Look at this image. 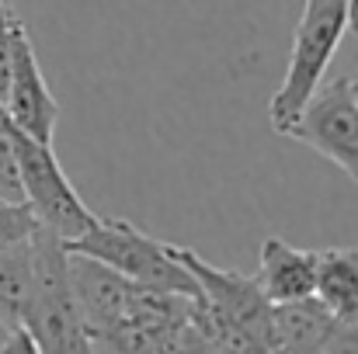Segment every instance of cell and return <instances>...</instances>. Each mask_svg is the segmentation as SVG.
Here are the masks:
<instances>
[{"instance_id":"obj_1","label":"cell","mask_w":358,"mask_h":354,"mask_svg":"<svg viewBox=\"0 0 358 354\" xmlns=\"http://www.w3.org/2000/svg\"><path fill=\"white\" fill-rule=\"evenodd\" d=\"M17 323L31 334L38 351H91L70 288V250L63 236L45 230L42 223L31 233V288Z\"/></svg>"},{"instance_id":"obj_2","label":"cell","mask_w":358,"mask_h":354,"mask_svg":"<svg viewBox=\"0 0 358 354\" xmlns=\"http://www.w3.org/2000/svg\"><path fill=\"white\" fill-rule=\"evenodd\" d=\"M348 35V3L345 0H303V14L292 31V52L278 91L268 101L271 132L285 135V128L306 108L310 94L331 70L341 38Z\"/></svg>"},{"instance_id":"obj_3","label":"cell","mask_w":358,"mask_h":354,"mask_svg":"<svg viewBox=\"0 0 358 354\" xmlns=\"http://www.w3.org/2000/svg\"><path fill=\"white\" fill-rule=\"evenodd\" d=\"M66 250L87 253V257L115 267L129 281H139V285H150V288H171V292L199 295V281L188 274V267H181L171 257L167 243L143 233L129 219H94L91 230L66 239Z\"/></svg>"},{"instance_id":"obj_4","label":"cell","mask_w":358,"mask_h":354,"mask_svg":"<svg viewBox=\"0 0 358 354\" xmlns=\"http://www.w3.org/2000/svg\"><path fill=\"white\" fill-rule=\"evenodd\" d=\"M10 139H14L21 191H24V202L35 212V219L45 230L63 236V243L80 236L84 230H91L98 216L84 205V198L77 195V188L63 174V167H59V160L52 153V142H38V139L24 135L14 125H10Z\"/></svg>"},{"instance_id":"obj_5","label":"cell","mask_w":358,"mask_h":354,"mask_svg":"<svg viewBox=\"0 0 358 354\" xmlns=\"http://www.w3.org/2000/svg\"><path fill=\"white\" fill-rule=\"evenodd\" d=\"M285 135L338 163L358 184V105L352 94V77L338 73L331 80H320Z\"/></svg>"},{"instance_id":"obj_6","label":"cell","mask_w":358,"mask_h":354,"mask_svg":"<svg viewBox=\"0 0 358 354\" xmlns=\"http://www.w3.org/2000/svg\"><path fill=\"white\" fill-rule=\"evenodd\" d=\"M171 257L188 267V274L199 281L202 299L220 309L227 320H234L240 330L254 341L257 351H271V302L264 299L261 285L254 274H240L230 267H216L206 257H199L192 246L181 243H167Z\"/></svg>"},{"instance_id":"obj_7","label":"cell","mask_w":358,"mask_h":354,"mask_svg":"<svg viewBox=\"0 0 358 354\" xmlns=\"http://www.w3.org/2000/svg\"><path fill=\"white\" fill-rule=\"evenodd\" d=\"M3 118L38 142H52L56 121H59V101L52 98L42 77L24 21L14 24V59H10V84L3 98Z\"/></svg>"},{"instance_id":"obj_8","label":"cell","mask_w":358,"mask_h":354,"mask_svg":"<svg viewBox=\"0 0 358 354\" xmlns=\"http://www.w3.org/2000/svg\"><path fill=\"white\" fill-rule=\"evenodd\" d=\"M70 288H73L77 313H80V323L87 330L91 351H101L108 334L125 316V299H129L132 281L119 274L115 267H108L87 253L70 250Z\"/></svg>"},{"instance_id":"obj_9","label":"cell","mask_w":358,"mask_h":354,"mask_svg":"<svg viewBox=\"0 0 358 354\" xmlns=\"http://www.w3.org/2000/svg\"><path fill=\"white\" fill-rule=\"evenodd\" d=\"M334 334V313L317 299L271 302V351H327Z\"/></svg>"},{"instance_id":"obj_10","label":"cell","mask_w":358,"mask_h":354,"mask_svg":"<svg viewBox=\"0 0 358 354\" xmlns=\"http://www.w3.org/2000/svg\"><path fill=\"white\" fill-rule=\"evenodd\" d=\"M268 302L313 295V250H299L282 236L261 243V271L254 274Z\"/></svg>"},{"instance_id":"obj_11","label":"cell","mask_w":358,"mask_h":354,"mask_svg":"<svg viewBox=\"0 0 358 354\" xmlns=\"http://www.w3.org/2000/svg\"><path fill=\"white\" fill-rule=\"evenodd\" d=\"M313 295L334 320L358 313V246L313 250Z\"/></svg>"},{"instance_id":"obj_12","label":"cell","mask_w":358,"mask_h":354,"mask_svg":"<svg viewBox=\"0 0 358 354\" xmlns=\"http://www.w3.org/2000/svg\"><path fill=\"white\" fill-rule=\"evenodd\" d=\"M31 288V236L0 250V313L17 323Z\"/></svg>"},{"instance_id":"obj_13","label":"cell","mask_w":358,"mask_h":354,"mask_svg":"<svg viewBox=\"0 0 358 354\" xmlns=\"http://www.w3.org/2000/svg\"><path fill=\"white\" fill-rule=\"evenodd\" d=\"M35 226H38V219L28 209V202H3L0 198V250L14 246V243H24L35 233Z\"/></svg>"},{"instance_id":"obj_14","label":"cell","mask_w":358,"mask_h":354,"mask_svg":"<svg viewBox=\"0 0 358 354\" xmlns=\"http://www.w3.org/2000/svg\"><path fill=\"white\" fill-rule=\"evenodd\" d=\"M0 198L3 202H24L17 156H14V139H10V125H7L3 115H0Z\"/></svg>"},{"instance_id":"obj_15","label":"cell","mask_w":358,"mask_h":354,"mask_svg":"<svg viewBox=\"0 0 358 354\" xmlns=\"http://www.w3.org/2000/svg\"><path fill=\"white\" fill-rule=\"evenodd\" d=\"M0 351H38L31 334L21 327V323H10L3 313H0Z\"/></svg>"},{"instance_id":"obj_16","label":"cell","mask_w":358,"mask_h":354,"mask_svg":"<svg viewBox=\"0 0 358 354\" xmlns=\"http://www.w3.org/2000/svg\"><path fill=\"white\" fill-rule=\"evenodd\" d=\"M327 351H358V313L334 320V334L327 341Z\"/></svg>"},{"instance_id":"obj_17","label":"cell","mask_w":358,"mask_h":354,"mask_svg":"<svg viewBox=\"0 0 358 354\" xmlns=\"http://www.w3.org/2000/svg\"><path fill=\"white\" fill-rule=\"evenodd\" d=\"M348 3V31L358 35V0H345Z\"/></svg>"},{"instance_id":"obj_18","label":"cell","mask_w":358,"mask_h":354,"mask_svg":"<svg viewBox=\"0 0 358 354\" xmlns=\"http://www.w3.org/2000/svg\"><path fill=\"white\" fill-rule=\"evenodd\" d=\"M352 94H355V105H358V80H352Z\"/></svg>"},{"instance_id":"obj_19","label":"cell","mask_w":358,"mask_h":354,"mask_svg":"<svg viewBox=\"0 0 358 354\" xmlns=\"http://www.w3.org/2000/svg\"><path fill=\"white\" fill-rule=\"evenodd\" d=\"M0 3H10V0H0Z\"/></svg>"}]
</instances>
